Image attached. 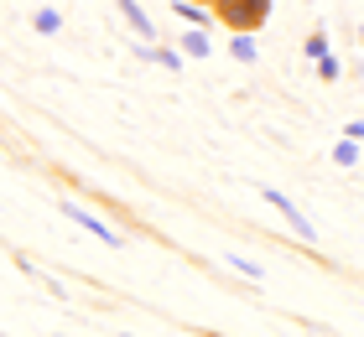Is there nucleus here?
<instances>
[{
    "mask_svg": "<svg viewBox=\"0 0 364 337\" xmlns=\"http://www.w3.org/2000/svg\"><path fill=\"white\" fill-rule=\"evenodd\" d=\"M58 213L68 218V223L89 228L94 239H99V244H109V249H120V244H125V233H120V228H114V223H105V218H99V213H89V208H78L73 197H63V202H58Z\"/></svg>",
    "mask_w": 364,
    "mask_h": 337,
    "instance_id": "1",
    "label": "nucleus"
},
{
    "mask_svg": "<svg viewBox=\"0 0 364 337\" xmlns=\"http://www.w3.org/2000/svg\"><path fill=\"white\" fill-rule=\"evenodd\" d=\"M260 197H266L271 202V208L281 213V218H287V223L296 228V239H307V244H318V223H312V218L302 213V208H296V202L287 197V192H281V187H260Z\"/></svg>",
    "mask_w": 364,
    "mask_h": 337,
    "instance_id": "2",
    "label": "nucleus"
},
{
    "mask_svg": "<svg viewBox=\"0 0 364 337\" xmlns=\"http://www.w3.org/2000/svg\"><path fill=\"white\" fill-rule=\"evenodd\" d=\"M219 6L235 31H260V21L271 16V0H219Z\"/></svg>",
    "mask_w": 364,
    "mask_h": 337,
    "instance_id": "3",
    "label": "nucleus"
},
{
    "mask_svg": "<svg viewBox=\"0 0 364 337\" xmlns=\"http://www.w3.org/2000/svg\"><path fill=\"white\" fill-rule=\"evenodd\" d=\"M114 6H120V21H125L130 31H136L141 42H156V21L146 16V6H141V0H114Z\"/></svg>",
    "mask_w": 364,
    "mask_h": 337,
    "instance_id": "4",
    "label": "nucleus"
},
{
    "mask_svg": "<svg viewBox=\"0 0 364 337\" xmlns=\"http://www.w3.org/2000/svg\"><path fill=\"white\" fill-rule=\"evenodd\" d=\"M172 11H177V21H188L198 31H213V11L198 6V0H172Z\"/></svg>",
    "mask_w": 364,
    "mask_h": 337,
    "instance_id": "5",
    "label": "nucleus"
},
{
    "mask_svg": "<svg viewBox=\"0 0 364 337\" xmlns=\"http://www.w3.org/2000/svg\"><path fill=\"white\" fill-rule=\"evenodd\" d=\"M328 156H333V166H343V172H354V166L364 161V145H359V140H349V135H338V140L328 145Z\"/></svg>",
    "mask_w": 364,
    "mask_h": 337,
    "instance_id": "6",
    "label": "nucleus"
},
{
    "mask_svg": "<svg viewBox=\"0 0 364 337\" xmlns=\"http://www.w3.org/2000/svg\"><path fill=\"white\" fill-rule=\"evenodd\" d=\"M182 57H188V62H203L208 53H213V42H208V31H198V26H188V31H182Z\"/></svg>",
    "mask_w": 364,
    "mask_h": 337,
    "instance_id": "7",
    "label": "nucleus"
},
{
    "mask_svg": "<svg viewBox=\"0 0 364 337\" xmlns=\"http://www.w3.org/2000/svg\"><path fill=\"white\" fill-rule=\"evenodd\" d=\"M31 26H37L42 37H63V31H68V21H63L58 6H37V11H31Z\"/></svg>",
    "mask_w": 364,
    "mask_h": 337,
    "instance_id": "8",
    "label": "nucleus"
},
{
    "mask_svg": "<svg viewBox=\"0 0 364 337\" xmlns=\"http://www.w3.org/2000/svg\"><path fill=\"white\" fill-rule=\"evenodd\" d=\"M229 57L250 67V62L260 57V42H255V31H235V37H229Z\"/></svg>",
    "mask_w": 364,
    "mask_h": 337,
    "instance_id": "9",
    "label": "nucleus"
},
{
    "mask_svg": "<svg viewBox=\"0 0 364 337\" xmlns=\"http://www.w3.org/2000/svg\"><path fill=\"white\" fill-rule=\"evenodd\" d=\"M224 265L235 270V275H245L250 285H260V280H266V275H260V265H255V260H245V255H224Z\"/></svg>",
    "mask_w": 364,
    "mask_h": 337,
    "instance_id": "10",
    "label": "nucleus"
},
{
    "mask_svg": "<svg viewBox=\"0 0 364 337\" xmlns=\"http://www.w3.org/2000/svg\"><path fill=\"white\" fill-rule=\"evenodd\" d=\"M302 53H307V62H323L328 53H333V47H328V31H323V26L307 37V47H302Z\"/></svg>",
    "mask_w": 364,
    "mask_h": 337,
    "instance_id": "11",
    "label": "nucleus"
},
{
    "mask_svg": "<svg viewBox=\"0 0 364 337\" xmlns=\"http://www.w3.org/2000/svg\"><path fill=\"white\" fill-rule=\"evenodd\" d=\"M312 73H318V78H323V83H338V78H343V62H338V57H333V53H328V57H323V62H312Z\"/></svg>",
    "mask_w": 364,
    "mask_h": 337,
    "instance_id": "12",
    "label": "nucleus"
},
{
    "mask_svg": "<svg viewBox=\"0 0 364 337\" xmlns=\"http://www.w3.org/2000/svg\"><path fill=\"white\" fill-rule=\"evenodd\" d=\"M182 47H161V57H156V67H167V73H182Z\"/></svg>",
    "mask_w": 364,
    "mask_h": 337,
    "instance_id": "13",
    "label": "nucleus"
},
{
    "mask_svg": "<svg viewBox=\"0 0 364 337\" xmlns=\"http://www.w3.org/2000/svg\"><path fill=\"white\" fill-rule=\"evenodd\" d=\"M343 135H349V140H359V145H364V120H349V125H343Z\"/></svg>",
    "mask_w": 364,
    "mask_h": 337,
    "instance_id": "14",
    "label": "nucleus"
},
{
    "mask_svg": "<svg viewBox=\"0 0 364 337\" xmlns=\"http://www.w3.org/2000/svg\"><path fill=\"white\" fill-rule=\"evenodd\" d=\"M359 37H364V26H359Z\"/></svg>",
    "mask_w": 364,
    "mask_h": 337,
    "instance_id": "15",
    "label": "nucleus"
},
{
    "mask_svg": "<svg viewBox=\"0 0 364 337\" xmlns=\"http://www.w3.org/2000/svg\"><path fill=\"white\" fill-rule=\"evenodd\" d=\"M359 67H364V57H359Z\"/></svg>",
    "mask_w": 364,
    "mask_h": 337,
    "instance_id": "16",
    "label": "nucleus"
}]
</instances>
